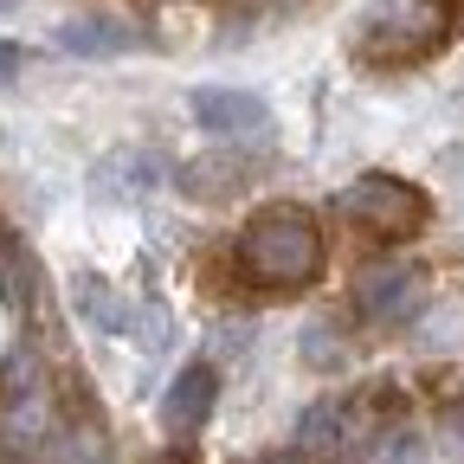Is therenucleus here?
I'll return each mask as SVG.
<instances>
[{
  "label": "nucleus",
  "instance_id": "obj_3",
  "mask_svg": "<svg viewBox=\"0 0 464 464\" xmlns=\"http://www.w3.org/2000/svg\"><path fill=\"white\" fill-rule=\"evenodd\" d=\"M342 213L355 219L368 239L381 246H400V239H413V232L426 226V194L413 181H393V174H362V181H348L342 188Z\"/></svg>",
  "mask_w": 464,
  "mask_h": 464
},
{
  "label": "nucleus",
  "instance_id": "obj_4",
  "mask_svg": "<svg viewBox=\"0 0 464 464\" xmlns=\"http://www.w3.org/2000/svg\"><path fill=\"white\" fill-rule=\"evenodd\" d=\"M213 400H219V368H213V362L181 368V374H174V387L161 393V426H168L174 439L200 432V426H207V413H213Z\"/></svg>",
  "mask_w": 464,
  "mask_h": 464
},
{
  "label": "nucleus",
  "instance_id": "obj_11",
  "mask_svg": "<svg viewBox=\"0 0 464 464\" xmlns=\"http://www.w3.org/2000/svg\"><path fill=\"white\" fill-rule=\"evenodd\" d=\"M14 7H20V0H0V14H14Z\"/></svg>",
  "mask_w": 464,
  "mask_h": 464
},
{
  "label": "nucleus",
  "instance_id": "obj_9",
  "mask_svg": "<svg viewBox=\"0 0 464 464\" xmlns=\"http://www.w3.org/2000/svg\"><path fill=\"white\" fill-rule=\"evenodd\" d=\"M14 72H20V45L0 39V78H14Z\"/></svg>",
  "mask_w": 464,
  "mask_h": 464
},
{
  "label": "nucleus",
  "instance_id": "obj_1",
  "mask_svg": "<svg viewBox=\"0 0 464 464\" xmlns=\"http://www.w3.org/2000/svg\"><path fill=\"white\" fill-rule=\"evenodd\" d=\"M464 26V0H381L355 33L362 65H420Z\"/></svg>",
  "mask_w": 464,
  "mask_h": 464
},
{
  "label": "nucleus",
  "instance_id": "obj_6",
  "mask_svg": "<svg viewBox=\"0 0 464 464\" xmlns=\"http://www.w3.org/2000/svg\"><path fill=\"white\" fill-rule=\"evenodd\" d=\"M72 304L97 323V329H110V335H136L142 323H136V304L123 297V290H110L103 277H78L72 284Z\"/></svg>",
  "mask_w": 464,
  "mask_h": 464
},
{
  "label": "nucleus",
  "instance_id": "obj_8",
  "mask_svg": "<svg viewBox=\"0 0 464 464\" xmlns=\"http://www.w3.org/2000/svg\"><path fill=\"white\" fill-rule=\"evenodd\" d=\"M362 304H368V316H406V310L420 304V277L400 271V265H387V271L362 277Z\"/></svg>",
  "mask_w": 464,
  "mask_h": 464
},
{
  "label": "nucleus",
  "instance_id": "obj_5",
  "mask_svg": "<svg viewBox=\"0 0 464 464\" xmlns=\"http://www.w3.org/2000/svg\"><path fill=\"white\" fill-rule=\"evenodd\" d=\"M194 123H200L207 136H252V130L271 123V116H265V97H258V91L207 84V91H194Z\"/></svg>",
  "mask_w": 464,
  "mask_h": 464
},
{
  "label": "nucleus",
  "instance_id": "obj_2",
  "mask_svg": "<svg viewBox=\"0 0 464 464\" xmlns=\"http://www.w3.org/2000/svg\"><path fill=\"white\" fill-rule=\"evenodd\" d=\"M239 265L265 277L271 290H297L323 271V232L304 207H265L239 232Z\"/></svg>",
  "mask_w": 464,
  "mask_h": 464
},
{
  "label": "nucleus",
  "instance_id": "obj_10",
  "mask_svg": "<svg viewBox=\"0 0 464 464\" xmlns=\"http://www.w3.org/2000/svg\"><path fill=\"white\" fill-rule=\"evenodd\" d=\"M265 464H304V458H297V451H277V458H265Z\"/></svg>",
  "mask_w": 464,
  "mask_h": 464
},
{
  "label": "nucleus",
  "instance_id": "obj_7",
  "mask_svg": "<svg viewBox=\"0 0 464 464\" xmlns=\"http://www.w3.org/2000/svg\"><path fill=\"white\" fill-rule=\"evenodd\" d=\"M58 45H65V52H78V58H116V52H130V45H136V26L91 14V20L58 26Z\"/></svg>",
  "mask_w": 464,
  "mask_h": 464
}]
</instances>
